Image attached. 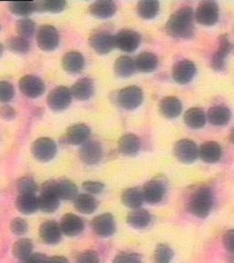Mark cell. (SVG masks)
<instances>
[{
  "instance_id": "6da1fadb",
  "label": "cell",
  "mask_w": 234,
  "mask_h": 263,
  "mask_svg": "<svg viewBox=\"0 0 234 263\" xmlns=\"http://www.w3.org/2000/svg\"><path fill=\"white\" fill-rule=\"evenodd\" d=\"M194 13L190 7H182L173 13L166 24V31L171 37L189 39L194 34Z\"/></svg>"
},
{
  "instance_id": "7a4b0ae2",
  "label": "cell",
  "mask_w": 234,
  "mask_h": 263,
  "mask_svg": "<svg viewBox=\"0 0 234 263\" xmlns=\"http://www.w3.org/2000/svg\"><path fill=\"white\" fill-rule=\"evenodd\" d=\"M189 212L197 218H205L210 215L213 206V194L209 187H199L188 199Z\"/></svg>"
},
{
  "instance_id": "3957f363",
  "label": "cell",
  "mask_w": 234,
  "mask_h": 263,
  "mask_svg": "<svg viewBox=\"0 0 234 263\" xmlns=\"http://www.w3.org/2000/svg\"><path fill=\"white\" fill-rule=\"evenodd\" d=\"M39 209L44 213H53L60 205V197L55 189V180L46 181L41 186V195L38 197Z\"/></svg>"
},
{
  "instance_id": "277c9868",
  "label": "cell",
  "mask_w": 234,
  "mask_h": 263,
  "mask_svg": "<svg viewBox=\"0 0 234 263\" xmlns=\"http://www.w3.org/2000/svg\"><path fill=\"white\" fill-rule=\"evenodd\" d=\"M143 100V90L138 86L125 87L116 96L117 103L125 110H135L141 105Z\"/></svg>"
},
{
  "instance_id": "5b68a950",
  "label": "cell",
  "mask_w": 234,
  "mask_h": 263,
  "mask_svg": "<svg viewBox=\"0 0 234 263\" xmlns=\"http://www.w3.org/2000/svg\"><path fill=\"white\" fill-rule=\"evenodd\" d=\"M220 16L219 7L213 1H202L197 5L194 17L203 26H213L217 23Z\"/></svg>"
},
{
  "instance_id": "8992f818",
  "label": "cell",
  "mask_w": 234,
  "mask_h": 263,
  "mask_svg": "<svg viewBox=\"0 0 234 263\" xmlns=\"http://www.w3.org/2000/svg\"><path fill=\"white\" fill-rule=\"evenodd\" d=\"M38 46L43 51H53L57 49L60 43V36L56 28L51 25H42L38 29L36 37Z\"/></svg>"
},
{
  "instance_id": "52a82bcc",
  "label": "cell",
  "mask_w": 234,
  "mask_h": 263,
  "mask_svg": "<svg viewBox=\"0 0 234 263\" xmlns=\"http://www.w3.org/2000/svg\"><path fill=\"white\" fill-rule=\"evenodd\" d=\"M31 153L37 160L49 162L53 159L57 154V144L50 138L41 137L33 143Z\"/></svg>"
},
{
  "instance_id": "ba28073f",
  "label": "cell",
  "mask_w": 234,
  "mask_h": 263,
  "mask_svg": "<svg viewBox=\"0 0 234 263\" xmlns=\"http://www.w3.org/2000/svg\"><path fill=\"white\" fill-rule=\"evenodd\" d=\"M71 100L73 95L70 89L68 87L59 86L49 92L47 103L48 106L53 111H63L70 106Z\"/></svg>"
},
{
  "instance_id": "9c48e42d",
  "label": "cell",
  "mask_w": 234,
  "mask_h": 263,
  "mask_svg": "<svg viewBox=\"0 0 234 263\" xmlns=\"http://www.w3.org/2000/svg\"><path fill=\"white\" fill-rule=\"evenodd\" d=\"M115 48L128 53L136 51L141 43L139 34L133 29H122L115 35Z\"/></svg>"
},
{
  "instance_id": "30bf717a",
  "label": "cell",
  "mask_w": 234,
  "mask_h": 263,
  "mask_svg": "<svg viewBox=\"0 0 234 263\" xmlns=\"http://www.w3.org/2000/svg\"><path fill=\"white\" fill-rule=\"evenodd\" d=\"M174 155L181 163L190 164L197 159L199 148L192 140L181 139L174 145Z\"/></svg>"
},
{
  "instance_id": "8fae6325",
  "label": "cell",
  "mask_w": 234,
  "mask_h": 263,
  "mask_svg": "<svg viewBox=\"0 0 234 263\" xmlns=\"http://www.w3.org/2000/svg\"><path fill=\"white\" fill-rule=\"evenodd\" d=\"M89 43L95 52L104 55L115 49V37L107 31H95L91 35Z\"/></svg>"
},
{
  "instance_id": "7c38bea8",
  "label": "cell",
  "mask_w": 234,
  "mask_h": 263,
  "mask_svg": "<svg viewBox=\"0 0 234 263\" xmlns=\"http://www.w3.org/2000/svg\"><path fill=\"white\" fill-rule=\"evenodd\" d=\"M20 90L28 98L40 97L45 91V83L41 78L34 75H26L20 80Z\"/></svg>"
},
{
  "instance_id": "4fadbf2b",
  "label": "cell",
  "mask_w": 234,
  "mask_h": 263,
  "mask_svg": "<svg viewBox=\"0 0 234 263\" xmlns=\"http://www.w3.org/2000/svg\"><path fill=\"white\" fill-rule=\"evenodd\" d=\"M92 228L95 234L99 237H110L116 230L115 218L110 213L98 215L92 220Z\"/></svg>"
},
{
  "instance_id": "5bb4252c",
  "label": "cell",
  "mask_w": 234,
  "mask_h": 263,
  "mask_svg": "<svg viewBox=\"0 0 234 263\" xmlns=\"http://www.w3.org/2000/svg\"><path fill=\"white\" fill-rule=\"evenodd\" d=\"M195 74L196 66L189 60H181L173 66V80L179 84H187L191 82Z\"/></svg>"
},
{
  "instance_id": "9a60e30c",
  "label": "cell",
  "mask_w": 234,
  "mask_h": 263,
  "mask_svg": "<svg viewBox=\"0 0 234 263\" xmlns=\"http://www.w3.org/2000/svg\"><path fill=\"white\" fill-rule=\"evenodd\" d=\"M232 46L227 35L219 37L218 48L211 58V67L214 70L222 71L225 67V58L230 54Z\"/></svg>"
},
{
  "instance_id": "2e32d148",
  "label": "cell",
  "mask_w": 234,
  "mask_h": 263,
  "mask_svg": "<svg viewBox=\"0 0 234 263\" xmlns=\"http://www.w3.org/2000/svg\"><path fill=\"white\" fill-rule=\"evenodd\" d=\"M80 159L89 165L98 164L103 157V149L101 144L95 141H88L82 145L79 152Z\"/></svg>"
},
{
  "instance_id": "e0dca14e",
  "label": "cell",
  "mask_w": 234,
  "mask_h": 263,
  "mask_svg": "<svg viewBox=\"0 0 234 263\" xmlns=\"http://www.w3.org/2000/svg\"><path fill=\"white\" fill-rule=\"evenodd\" d=\"M145 201L148 204H157L162 201L166 195V187L164 184L158 180L148 181L142 189Z\"/></svg>"
},
{
  "instance_id": "ac0fdd59",
  "label": "cell",
  "mask_w": 234,
  "mask_h": 263,
  "mask_svg": "<svg viewBox=\"0 0 234 263\" xmlns=\"http://www.w3.org/2000/svg\"><path fill=\"white\" fill-rule=\"evenodd\" d=\"M91 136V129L84 123H76L67 129L65 141L68 144L81 145L85 144Z\"/></svg>"
},
{
  "instance_id": "d6986e66",
  "label": "cell",
  "mask_w": 234,
  "mask_h": 263,
  "mask_svg": "<svg viewBox=\"0 0 234 263\" xmlns=\"http://www.w3.org/2000/svg\"><path fill=\"white\" fill-rule=\"evenodd\" d=\"M40 237L43 242L53 245L60 242L62 238V230L60 224L54 220L43 222L40 227Z\"/></svg>"
},
{
  "instance_id": "ffe728a7",
  "label": "cell",
  "mask_w": 234,
  "mask_h": 263,
  "mask_svg": "<svg viewBox=\"0 0 234 263\" xmlns=\"http://www.w3.org/2000/svg\"><path fill=\"white\" fill-rule=\"evenodd\" d=\"M62 233L69 237H74L81 234L84 230V222L75 214H66L63 216L61 224Z\"/></svg>"
},
{
  "instance_id": "44dd1931",
  "label": "cell",
  "mask_w": 234,
  "mask_h": 263,
  "mask_svg": "<svg viewBox=\"0 0 234 263\" xmlns=\"http://www.w3.org/2000/svg\"><path fill=\"white\" fill-rule=\"evenodd\" d=\"M62 65L63 70L69 73H79L84 68L85 60L83 55L78 51H70L62 57Z\"/></svg>"
},
{
  "instance_id": "7402d4cb",
  "label": "cell",
  "mask_w": 234,
  "mask_h": 263,
  "mask_svg": "<svg viewBox=\"0 0 234 263\" xmlns=\"http://www.w3.org/2000/svg\"><path fill=\"white\" fill-rule=\"evenodd\" d=\"M158 109L161 115L166 118L173 119L181 115L182 111V104L181 100L175 96H168L160 101Z\"/></svg>"
},
{
  "instance_id": "603a6c76",
  "label": "cell",
  "mask_w": 234,
  "mask_h": 263,
  "mask_svg": "<svg viewBox=\"0 0 234 263\" xmlns=\"http://www.w3.org/2000/svg\"><path fill=\"white\" fill-rule=\"evenodd\" d=\"M95 91L94 82L89 78L78 80L70 88L73 97L79 101H87L93 96Z\"/></svg>"
},
{
  "instance_id": "cb8c5ba5",
  "label": "cell",
  "mask_w": 234,
  "mask_h": 263,
  "mask_svg": "<svg viewBox=\"0 0 234 263\" xmlns=\"http://www.w3.org/2000/svg\"><path fill=\"white\" fill-rule=\"evenodd\" d=\"M117 7L115 2L109 0L95 1L89 7V12L92 16L98 18H109L115 15Z\"/></svg>"
},
{
  "instance_id": "d4e9b609",
  "label": "cell",
  "mask_w": 234,
  "mask_h": 263,
  "mask_svg": "<svg viewBox=\"0 0 234 263\" xmlns=\"http://www.w3.org/2000/svg\"><path fill=\"white\" fill-rule=\"evenodd\" d=\"M199 156H201L202 160L206 163H209V164L217 163L222 158V146L216 142H212V141L206 142L204 144H202L200 148Z\"/></svg>"
},
{
  "instance_id": "484cf974",
  "label": "cell",
  "mask_w": 234,
  "mask_h": 263,
  "mask_svg": "<svg viewBox=\"0 0 234 263\" xmlns=\"http://www.w3.org/2000/svg\"><path fill=\"white\" fill-rule=\"evenodd\" d=\"M141 147L140 139L133 134H127L122 136L118 142V148L120 152L124 156H135L139 152Z\"/></svg>"
},
{
  "instance_id": "4316f807",
  "label": "cell",
  "mask_w": 234,
  "mask_h": 263,
  "mask_svg": "<svg viewBox=\"0 0 234 263\" xmlns=\"http://www.w3.org/2000/svg\"><path fill=\"white\" fill-rule=\"evenodd\" d=\"M16 209L25 215L35 213L39 210V200L36 195L21 194L16 200Z\"/></svg>"
},
{
  "instance_id": "83f0119b",
  "label": "cell",
  "mask_w": 234,
  "mask_h": 263,
  "mask_svg": "<svg viewBox=\"0 0 234 263\" xmlns=\"http://www.w3.org/2000/svg\"><path fill=\"white\" fill-rule=\"evenodd\" d=\"M55 189L60 199L65 200H73L77 197L78 193L77 185H75L73 181L64 178L55 180Z\"/></svg>"
},
{
  "instance_id": "f1b7e54d",
  "label": "cell",
  "mask_w": 234,
  "mask_h": 263,
  "mask_svg": "<svg viewBox=\"0 0 234 263\" xmlns=\"http://www.w3.org/2000/svg\"><path fill=\"white\" fill-rule=\"evenodd\" d=\"M207 118L215 126H222L230 122L231 112L230 109L224 106H214L207 114Z\"/></svg>"
},
{
  "instance_id": "f546056e",
  "label": "cell",
  "mask_w": 234,
  "mask_h": 263,
  "mask_svg": "<svg viewBox=\"0 0 234 263\" xmlns=\"http://www.w3.org/2000/svg\"><path fill=\"white\" fill-rule=\"evenodd\" d=\"M183 119L188 127L191 129H201L205 125L207 116L202 109L194 107L186 111Z\"/></svg>"
},
{
  "instance_id": "4dcf8cb0",
  "label": "cell",
  "mask_w": 234,
  "mask_h": 263,
  "mask_svg": "<svg viewBox=\"0 0 234 263\" xmlns=\"http://www.w3.org/2000/svg\"><path fill=\"white\" fill-rule=\"evenodd\" d=\"M127 221L135 229H145L150 224L151 215L148 210L136 209L128 213Z\"/></svg>"
},
{
  "instance_id": "1f68e13d",
  "label": "cell",
  "mask_w": 234,
  "mask_h": 263,
  "mask_svg": "<svg viewBox=\"0 0 234 263\" xmlns=\"http://www.w3.org/2000/svg\"><path fill=\"white\" fill-rule=\"evenodd\" d=\"M74 206L82 214H92L98 208V201L90 194L77 195L74 198Z\"/></svg>"
},
{
  "instance_id": "d6a6232c",
  "label": "cell",
  "mask_w": 234,
  "mask_h": 263,
  "mask_svg": "<svg viewBox=\"0 0 234 263\" xmlns=\"http://www.w3.org/2000/svg\"><path fill=\"white\" fill-rule=\"evenodd\" d=\"M114 70L115 74L119 77H130L136 70L135 60L129 56H121L115 61Z\"/></svg>"
},
{
  "instance_id": "836d02e7",
  "label": "cell",
  "mask_w": 234,
  "mask_h": 263,
  "mask_svg": "<svg viewBox=\"0 0 234 263\" xmlns=\"http://www.w3.org/2000/svg\"><path fill=\"white\" fill-rule=\"evenodd\" d=\"M136 69L141 72H152L156 70L158 60L154 53L151 52H143L136 56L135 60Z\"/></svg>"
},
{
  "instance_id": "e575fe53",
  "label": "cell",
  "mask_w": 234,
  "mask_h": 263,
  "mask_svg": "<svg viewBox=\"0 0 234 263\" xmlns=\"http://www.w3.org/2000/svg\"><path fill=\"white\" fill-rule=\"evenodd\" d=\"M121 198L123 205L133 210L139 209L145 201L142 190H140L137 187L125 189L122 194Z\"/></svg>"
},
{
  "instance_id": "d590c367",
  "label": "cell",
  "mask_w": 234,
  "mask_h": 263,
  "mask_svg": "<svg viewBox=\"0 0 234 263\" xmlns=\"http://www.w3.org/2000/svg\"><path fill=\"white\" fill-rule=\"evenodd\" d=\"M8 10L16 16H27L36 11L35 1H15L8 4Z\"/></svg>"
},
{
  "instance_id": "8d00e7d4",
  "label": "cell",
  "mask_w": 234,
  "mask_h": 263,
  "mask_svg": "<svg viewBox=\"0 0 234 263\" xmlns=\"http://www.w3.org/2000/svg\"><path fill=\"white\" fill-rule=\"evenodd\" d=\"M159 12V2L157 1H140L137 4V14L143 20H152Z\"/></svg>"
},
{
  "instance_id": "74e56055",
  "label": "cell",
  "mask_w": 234,
  "mask_h": 263,
  "mask_svg": "<svg viewBox=\"0 0 234 263\" xmlns=\"http://www.w3.org/2000/svg\"><path fill=\"white\" fill-rule=\"evenodd\" d=\"M38 12L60 13L65 9L67 3L63 0L35 1Z\"/></svg>"
},
{
  "instance_id": "f35d334b",
  "label": "cell",
  "mask_w": 234,
  "mask_h": 263,
  "mask_svg": "<svg viewBox=\"0 0 234 263\" xmlns=\"http://www.w3.org/2000/svg\"><path fill=\"white\" fill-rule=\"evenodd\" d=\"M7 47L10 51L16 54H27L30 49L29 41L20 36L9 37L7 41Z\"/></svg>"
},
{
  "instance_id": "ab89813d",
  "label": "cell",
  "mask_w": 234,
  "mask_h": 263,
  "mask_svg": "<svg viewBox=\"0 0 234 263\" xmlns=\"http://www.w3.org/2000/svg\"><path fill=\"white\" fill-rule=\"evenodd\" d=\"M32 242L28 238H21L13 245V255L20 260L27 258L32 253Z\"/></svg>"
},
{
  "instance_id": "60d3db41",
  "label": "cell",
  "mask_w": 234,
  "mask_h": 263,
  "mask_svg": "<svg viewBox=\"0 0 234 263\" xmlns=\"http://www.w3.org/2000/svg\"><path fill=\"white\" fill-rule=\"evenodd\" d=\"M16 190L17 192L21 194H33L35 195L38 190L37 183L33 179L32 177H22L16 181Z\"/></svg>"
},
{
  "instance_id": "b9f144b4",
  "label": "cell",
  "mask_w": 234,
  "mask_h": 263,
  "mask_svg": "<svg viewBox=\"0 0 234 263\" xmlns=\"http://www.w3.org/2000/svg\"><path fill=\"white\" fill-rule=\"evenodd\" d=\"M36 30V24L30 18H22L16 22V31L20 37L29 39L33 36Z\"/></svg>"
},
{
  "instance_id": "7bdbcfd3",
  "label": "cell",
  "mask_w": 234,
  "mask_h": 263,
  "mask_svg": "<svg viewBox=\"0 0 234 263\" xmlns=\"http://www.w3.org/2000/svg\"><path fill=\"white\" fill-rule=\"evenodd\" d=\"M174 257L172 249L168 245L160 244L154 252V263H170Z\"/></svg>"
},
{
  "instance_id": "ee69618b",
  "label": "cell",
  "mask_w": 234,
  "mask_h": 263,
  "mask_svg": "<svg viewBox=\"0 0 234 263\" xmlns=\"http://www.w3.org/2000/svg\"><path fill=\"white\" fill-rule=\"evenodd\" d=\"M15 95V89L10 82L0 81V103H8Z\"/></svg>"
},
{
  "instance_id": "f6af8a7d",
  "label": "cell",
  "mask_w": 234,
  "mask_h": 263,
  "mask_svg": "<svg viewBox=\"0 0 234 263\" xmlns=\"http://www.w3.org/2000/svg\"><path fill=\"white\" fill-rule=\"evenodd\" d=\"M113 263H143L139 254L135 252H121L116 255Z\"/></svg>"
},
{
  "instance_id": "bcb514c9",
  "label": "cell",
  "mask_w": 234,
  "mask_h": 263,
  "mask_svg": "<svg viewBox=\"0 0 234 263\" xmlns=\"http://www.w3.org/2000/svg\"><path fill=\"white\" fill-rule=\"evenodd\" d=\"M10 230L14 234L24 235L28 232L29 225L23 218H16L10 223Z\"/></svg>"
},
{
  "instance_id": "7dc6e473",
  "label": "cell",
  "mask_w": 234,
  "mask_h": 263,
  "mask_svg": "<svg viewBox=\"0 0 234 263\" xmlns=\"http://www.w3.org/2000/svg\"><path fill=\"white\" fill-rule=\"evenodd\" d=\"M75 263H100V257L95 251H85L77 256Z\"/></svg>"
},
{
  "instance_id": "c3c4849f",
  "label": "cell",
  "mask_w": 234,
  "mask_h": 263,
  "mask_svg": "<svg viewBox=\"0 0 234 263\" xmlns=\"http://www.w3.org/2000/svg\"><path fill=\"white\" fill-rule=\"evenodd\" d=\"M82 189H84L89 194H97L102 193L103 189H104V185L101 182L97 181H86L82 184Z\"/></svg>"
},
{
  "instance_id": "681fc988",
  "label": "cell",
  "mask_w": 234,
  "mask_h": 263,
  "mask_svg": "<svg viewBox=\"0 0 234 263\" xmlns=\"http://www.w3.org/2000/svg\"><path fill=\"white\" fill-rule=\"evenodd\" d=\"M49 257L43 253H31L27 258L20 260V263H48Z\"/></svg>"
},
{
  "instance_id": "f907efd6",
  "label": "cell",
  "mask_w": 234,
  "mask_h": 263,
  "mask_svg": "<svg viewBox=\"0 0 234 263\" xmlns=\"http://www.w3.org/2000/svg\"><path fill=\"white\" fill-rule=\"evenodd\" d=\"M223 245L227 251L234 254V230H228L223 236Z\"/></svg>"
},
{
  "instance_id": "816d5d0a",
  "label": "cell",
  "mask_w": 234,
  "mask_h": 263,
  "mask_svg": "<svg viewBox=\"0 0 234 263\" xmlns=\"http://www.w3.org/2000/svg\"><path fill=\"white\" fill-rule=\"evenodd\" d=\"M16 115V111L12 107L9 105L0 107V118L6 121H10V120L15 119Z\"/></svg>"
},
{
  "instance_id": "f5cc1de1",
  "label": "cell",
  "mask_w": 234,
  "mask_h": 263,
  "mask_svg": "<svg viewBox=\"0 0 234 263\" xmlns=\"http://www.w3.org/2000/svg\"><path fill=\"white\" fill-rule=\"evenodd\" d=\"M48 263H69V260L63 256H53L51 258H49Z\"/></svg>"
},
{
  "instance_id": "db71d44e",
  "label": "cell",
  "mask_w": 234,
  "mask_h": 263,
  "mask_svg": "<svg viewBox=\"0 0 234 263\" xmlns=\"http://www.w3.org/2000/svg\"><path fill=\"white\" fill-rule=\"evenodd\" d=\"M229 140H230V143L234 144V127L231 129V131L230 133V136H229Z\"/></svg>"
},
{
  "instance_id": "11a10c76",
  "label": "cell",
  "mask_w": 234,
  "mask_h": 263,
  "mask_svg": "<svg viewBox=\"0 0 234 263\" xmlns=\"http://www.w3.org/2000/svg\"><path fill=\"white\" fill-rule=\"evenodd\" d=\"M3 52H4V46L0 42V57L3 55Z\"/></svg>"
},
{
  "instance_id": "9f6ffc18",
  "label": "cell",
  "mask_w": 234,
  "mask_h": 263,
  "mask_svg": "<svg viewBox=\"0 0 234 263\" xmlns=\"http://www.w3.org/2000/svg\"><path fill=\"white\" fill-rule=\"evenodd\" d=\"M0 30H1V25H0Z\"/></svg>"
}]
</instances>
